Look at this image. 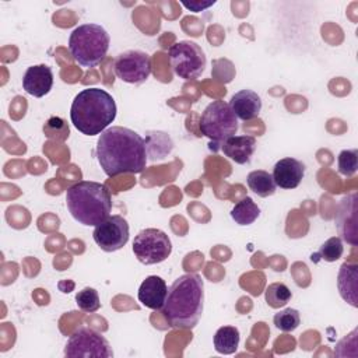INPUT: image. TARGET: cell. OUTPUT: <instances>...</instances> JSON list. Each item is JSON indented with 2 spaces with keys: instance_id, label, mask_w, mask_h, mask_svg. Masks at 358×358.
<instances>
[{
  "instance_id": "1",
  "label": "cell",
  "mask_w": 358,
  "mask_h": 358,
  "mask_svg": "<svg viewBox=\"0 0 358 358\" xmlns=\"http://www.w3.org/2000/svg\"><path fill=\"white\" fill-rule=\"evenodd\" d=\"M96 158L102 171L110 178L120 173H141L147 164L145 141L129 127H108L99 134Z\"/></svg>"
},
{
  "instance_id": "2",
  "label": "cell",
  "mask_w": 358,
  "mask_h": 358,
  "mask_svg": "<svg viewBox=\"0 0 358 358\" xmlns=\"http://www.w3.org/2000/svg\"><path fill=\"white\" fill-rule=\"evenodd\" d=\"M204 308V282L199 274L189 273L178 277L168 288L162 315L175 329H193Z\"/></svg>"
},
{
  "instance_id": "3",
  "label": "cell",
  "mask_w": 358,
  "mask_h": 358,
  "mask_svg": "<svg viewBox=\"0 0 358 358\" xmlns=\"http://www.w3.org/2000/svg\"><path fill=\"white\" fill-rule=\"evenodd\" d=\"M113 96L101 88H84L71 103L70 119L74 127L85 136L101 134L116 117Z\"/></svg>"
},
{
  "instance_id": "4",
  "label": "cell",
  "mask_w": 358,
  "mask_h": 358,
  "mask_svg": "<svg viewBox=\"0 0 358 358\" xmlns=\"http://www.w3.org/2000/svg\"><path fill=\"white\" fill-rule=\"evenodd\" d=\"M66 204L77 222L96 227L110 215L112 197L103 183L81 180L67 189Z\"/></svg>"
},
{
  "instance_id": "5",
  "label": "cell",
  "mask_w": 358,
  "mask_h": 358,
  "mask_svg": "<svg viewBox=\"0 0 358 358\" xmlns=\"http://www.w3.org/2000/svg\"><path fill=\"white\" fill-rule=\"evenodd\" d=\"M110 38L98 24H83L73 29L69 38V50L73 59L84 67L99 64L109 49Z\"/></svg>"
},
{
  "instance_id": "6",
  "label": "cell",
  "mask_w": 358,
  "mask_h": 358,
  "mask_svg": "<svg viewBox=\"0 0 358 358\" xmlns=\"http://www.w3.org/2000/svg\"><path fill=\"white\" fill-rule=\"evenodd\" d=\"M199 127L203 136L210 138V148L218 150L229 137L235 136L238 131V117L232 112L229 103L217 99L206 106L203 110Z\"/></svg>"
},
{
  "instance_id": "7",
  "label": "cell",
  "mask_w": 358,
  "mask_h": 358,
  "mask_svg": "<svg viewBox=\"0 0 358 358\" xmlns=\"http://www.w3.org/2000/svg\"><path fill=\"white\" fill-rule=\"evenodd\" d=\"M168 55L173 73L183 80H194L200 77L207 64L203 49L192 41H179L173 43L169 48Z\"/></svg>"
},
{
  "instance_id": "8",
  "label": "cell",
  "mask_w": 358,
  "mask_h": 358,
  "mask_svg": "<svg viewBox=\"0 0 358 358\" xmlns=\"http://www.w3.org/2000/svg\"><path fill=\"white\" fill-rule=\"evenodd\" d=\"M172 243L169 236L157 228L140 231L133 241V253L143 264H158L169 257Z\"/></svg>"
},
{
  "instance_id": "9",
  "label": "cell",
  "mask_w": 358,
  "mask_h": 358,
  "mask_svg": "<svg viewBox=\"0 0 358 358\" xmlns=\"http://www.w3.org/2000/svg\"><path fill=\"white\" fill-rule=\"evenodd\" d=\"M64 355L70 358H109L113 357V351L101 333L90 327H81L67 340Z\"/></svg>"
},
{
  "instance_id": "10",
  "label": "cell",
  "mask_w": 358,
  "mask_h": 358,
  "mask_svg": "<svg viewBox=\"0 0 358 358\" xmlns=\"http://www.w3.org/2000/svg\"><path fill=\"white\" fill-rule=\"evenodd\" d=\"M115 74L124 83L143 84L151 74V57L137 49L120 53L115 60Z\"/></svg>"
},
{
  "instance_id": "11",
  "label": "cell",
  "mask_w": 358,
  "mask_h": 358,
  "mask_svg": "<svg viewBox=\"0 0 358 358\" xmlns=\"http://www.w3.org/2000/svg\"><path fill=\"white\" fill-rule=\"evenodd\" d=\"M92 238L103 252H116L129 241V224L122 215H109L95 227Z\"/></svg>"
},
{
  "instance_id": "12",
  "label": "cell",
  "mask_w": 358,
  "mask_h": 358,
  "mask_svg": "<svg viewBox=\"0 0 358 358\" xmlns=\"http://www.w3.org/2000/svg\"><path fill=\"white\" fill-rule=\"evenodd\" d=\"M336 227L341 239L355 246L357 241V193L343 197L336 211Z\"/></svg>"
},
{
  "instance_id": "13",
  "label": "cell",
  "mask_w": 358,
  "mask_h": 358,
  "mask_svg": "<svg viewBox=\"0 0 358 358\" xmlns=\"http://www.w3.org/2000/svg\"><path fill=\"white\" fill-rule=\"evenodd\" d=\"M271 175L275 186L281 189H295L303 179L305 165L295 158L287 157L275 162Z\"/></svg>"
},
{
  "instance_id": "14",
  "label": "cell",
  "mask_w": 358,
  "mask_h": 358,
  "mask_svg": "<svg viewBox=\"0 0 358 358\" xmlns=\"http://www.w3.org/2000/svg\"><path fill=\"white\" fill-rule=\"evenodd\" d=\"M53 85L52 69L46 64H36L27 69L22 77L24 90L36 98L46 95Z\"/></svg>"
},
{
  "instance_id": "15",
  "label": "cell",
  "mask_w": 358,
  "mask_h": 358,
  "mask_svg": "<svg viewBox=\"0 0 358 358\" xmlns=\"http://www.w3.org/2000/svg\"><path fill=\"white\" fill-rule=\"evenodd\" d=\"M168 294L165 280L158 275H148L138 288V301L152 310H161Z\"/></svg>"
},
{
  "instance_id": "16",
  "label": "cell",
  "mask_w": 358,
  "mask_h": 358,
  "mask_svg": "<svg viewBox=\"0 0 358 358\" xmlns=\"http://www.w3.org/2000/svg\"><path fill=\"white\" fill-rule=\"evenodd\" d=\"M229 106L235 116L241 120H252L262 110V99L252 90H241L231 96Z\"/></svg>"
},
{
  "instance_id": "17",
  "label": "cell",
  "mask_w": 358,
  "mask_h": 358,
  "mask_svg": "<svg viewBox=\"0 0 358 358\" xmlns=\"http://www.w3.org/2000/svg\"><path fill=\"white\" fill-rule=\"evenodd\" d=\"M224 155L236 164H249L256 150V138L253 136H232L222 145Z\"/></svg>"
},
{
  "instance_id": "18",
  "label": "cell",
  "mask_w": 358,
  "mask_h": 358,
  "mask_svg": "<svg viewBox=\"0 0 358 358\" xmlns=\"http://www.w3.org/2000/svg\"><path fill=\"white\" fill-rule=\"evenodd\" d=\"M357 264L352 263H343L338 270V277H337V285L341 298L348 302L351 306L357 308Z\"/></svg>"
},
{
  "instance_id": "19",
  "label": "cell",
  "mask_w": 358,
  "mask_h": 358,
  "mask_svg": "<svg viewBox=\"0 0 358 358\" xmlns=\"http://www.w3.org/2000/svg\"><path fill=\"white\" fill-rule=\"evenodd\" d=\"M239 330L234 326H222L214 334V348L220 354H234L239 345Z\"/></svg>"
},
{
  "instance_id": "20",
  "label": "cell",
  "mask_w": 358,
  "mask_h": 358,
  "mask_svg": "<svg viewBox=\"0 0 358 358\" xmlns=\"http://www.w3.org/2000/svg\"><path fill=\"white\" fill-rule=\"evenodd\" d=\"M249 189L260 197H268L275 192V183L273 175L267 171L257 169L252 171L246 178Z\"/></svg>"
},
{
  "instance_id": "21",
  "label": "cell",
  "mask_w": 358,
  "mask_h": 358,
  "mask_svg": "<svg viewBox=\"0 0 358 358\" xmlns=\"http://www.w3.org/2000/svg\"><path fill=\"white\" fill-rule=\"evenodd\" d=\"M260 215V208L250 197H243L231 210L232 220L239 225H250Z\"/></svg>"
},
{
  "instance_id": "22",
  "label": "cell",
  "mask_w": 358,
  "mask_h": 358,
  "mask_svg": "<svg viewBox=\"0 0 358 358\" xmlns=\"http://www.w3.org/2000/svg\"><path fill=\"white\" fill-rule=\"evenodd\" d=\"M291 296L292 294L284 282H273L264 291V298L267 305L274 309L285 306L289 302Z\"/></svg>"
},
{
  "instance_id": "23",
  "label": "cell",
  "mask_w": 358,
  "mask_h": 358,
  "mask_svg": "<svg viewBox=\"0 0 358 358\" xmlns=\"http://www.w3.org/2000/svg\"><path fill=\"white\" fill-rule=\"evenodd\" d=\"M343 252H344V246H343L341 238L340 236H331L320 246V249L316 255L310 256V259L313 260L316 257H320L322 260L331 263V262L338 260L343 256Z\"/></svg>"
},
{
  "instance_id": "24",
  "label": "cell",
  "mask_w": 358,
  "mask_h": 358,
  "mask_svg": "<svg viewBox=\"0 0 358 358\" xmlns=\"http://www.w3.org/2000/svg\"><path fill=\"white\" fill-rule=\"evenodd\" d=\"M273 322L278 330H281L284 333H289V331H294L299 326L301 316L296 309L287 308V309H282L278 313H275L273 317Z\"/></svg>"
},
{
  "instance_id": "25",
  "label": "cell",
  "mask_w": 358,
  "mask_h": 358,
  "mask_svg": "<svg viewBox=\"0 0 358 358\" xmlns=\"http://www.w3.org/2000/svg\"><path fill=\"white\" fill-rule=\"evenodd\" d=\"M76 303L81 310H84L87 313H94L101 308L99 295H98L96 289H94L91 287H85L77 292Z\"/></svg>"
},
{
  "instance_id": "26",
  "label": "cell",
  "mask_w": 358,
  "mask_h": 358,
  "mask_svg": "<svg viewBox=\"0 0 358 358\" xmlns=\"http://www.w3.org/2000/svg\"><path fill=\"white\" fill-rule=\"evenodd\" d=\"M43 133L48 138L64 141L69 137V126L64 119L52 116L48 119V122L43 124Z\"/></svg>"
},
{
  "instance_id": "27",
  "label": "cell",
  "mask_w": 358,
  "mask_h": 358,
  "mask_svg": "<svg viewBox=\"0 0 358 358\" xmlns=\"http://www.w3.org/2000/svg\"><path fill=\"white\" fill-rule=\"evenodd\" d=\"M338 172L344 176H352L358 169V151L343 150L337 158Z\"/></svg>"
},
{
  "instance_id": "28",
  "label": "cell",
  "mask_w": 358,
  "mask_h": 358,
  "mask_svg": "<svg viewBox=\"0 0 358 358\" xmlns=\"http://www.w3.org/2000/svg\"><path fill=\"white\" fill-rule=\"evenodd\" d=\"M213 4H215V0H213V1H182V6H185L186 8L194 11V13L203 11Z\"/></svg>"
}]
</instances>
